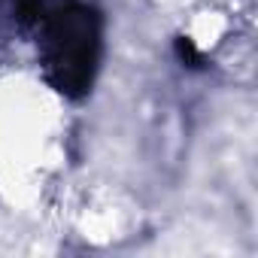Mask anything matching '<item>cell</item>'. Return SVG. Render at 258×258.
I'll return each mask as SVG.
<instances>
[{
  "label": "cell",
  "mask_w": 258,
  "mask_h": 258,
  "mask_svg": "<svg viewBox=\"0 0 258 258\" xmlns=\"http://www.w3.org/2000/svg\"><path fill=\"white\" fill-rule=\"evenodd\" d=\"M52 40L58 46V58L55 64L61 67L67 82H85L88 79V67H91V28L88 19L79 13H67L58 19Z\"/></svg>",
  "instance_id": "cell-1"
}]
</instances>
